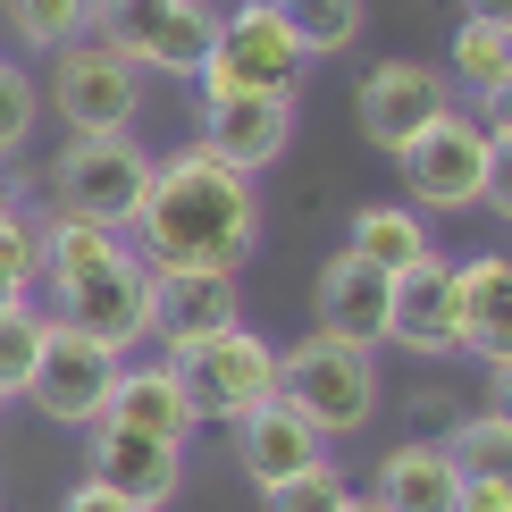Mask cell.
<instances>
[{
  "mask_svg": "<svg viewBox=\"0 0 512 512\" xmlns=\"http://www.w3.org/2000/svg\"><path fill=\"white\" fill-rule=\"evenodd\" d=\"M126 236L152 269H244L261 244V194L244 168L210 160L194 143L177 160H152V185H143Z\"/></svg>",
  "mask_w": 512,
  "mask_h": 512,
  "instance_id": "1",
  "label": "cell"
},
{
  "mask_svg": "<svg viewBox=\"0 0 512 512\" xmlns=\"http://www.w3.org/2000/svg\"><path fill=\"white\" fill-rule=\"evenodd\" d=\"M277 395L294 403V412L311 420L319 437H361L378 420V353L345 345V336H303V345L277 353Z\"/></svg>",
  "mask_w": 512,
  "mask_h": 512,
  "instance_id": "2",
  "label": "cell"
},
{
  "mask_svg": "<svg viewBox=\"0 0 512 512\" xmlns=\"http://www.w3.org/2000/svg\"><path fill=\"white\" fill-rule=\"evenodd\" d=\"M303 42H294L286 9L277 0H236V9H219V42H210V59L194 68L202 101H236V93H294L303 84Z\"/></svg>",
  "mask_w": 512,
  "mask_h": 512,
  "instance_id": "3",
  "label": "cell"
},
{
  "mask_svg": "<svg viewBox=\"0 0 512 512\" xmlns=\"http://www.w3.org/2000/svg\"><path fill=\"white\" fill-rule=\"evenodd\" d=\"M395 168H403L412 210H479L487 194H496V177H504V143L487 135V118L445 110L420 143L395 152Z\"/></svg>",
  "mask_w": 512,
  "mask_h": 512,
  "instance_id": "4",
  "label": "cell"
},
{
  "mask_svg": "<svg viewBox=\"0 0 512 512\" xmlns=\"http://www.w3.org/2000/svg\"><path fill=\"white\" fill-rule=\"evenodd\" d=\"M160 370L177 378V395L194 403V420H219V429L277 395V345H261L244 319L219 328V336H202V345H168Z\"/></svg>",
  "mask_w": 512,
  "mask_h": 512,
  "instance_id": "5",
  "label": "cell"
},
{
  "mask_svg": "<svg viewBox=\"0 0 512 512\" xmlns=\"http://www.w3.org/2000/svg\"><path fill=\"white\" fill-rule=\"evenodd\" d=\"M93 42L152 76H194L219 42V9L210 0H93Z\"/></svg>",
  "mask_w": 512,
  "mask_h": 512,
  "instance_id": "6",
  "label": "cell"
},
{
  "mask_svg": "<svg viewBox=\"0 0 512 512\" xmlns=\"http://www.w3.org/2000/svg\"><path fill=\"white\" fill-rule=\"evenodd\" d=\"M118 370L126 361L101 345V336L68 328V319H42V361L26 378V403L42 420H59V429H93V420L110 412V395H118Z\"/></svg>",
  "mask_w": 512,
  "mask_h": 512,
  "instance_id": "7",
  "label": "cell"
},
{
  "mask_svg": "<svg viewBox=\"0 0 512 512\" xmlns=\"http://www.w3.org/2000/svg\"><path fill=\"white\" fill-rule=\"evenodd\" d=\"M51 110L68 135H126L143 110V68L84 34L68 51H51Z\"/></svg>",
  "mask_w": 512,
  "mask_h": 512,
  "instance_id": "8",
  "label": "cell"
},
{
  "mask_svg": "<svg viewBox=\"0 0 512 512\" xmlns=\"http://www.w3.org/2000/svg\"><path fill=\"white\" fill-rule=\"evenodd\" d=\"M152 185V152L135 135H68V152L51 160V210H84V219L126 227Z\"/></svg>",
  "mask_w": 512,
  "mask_h": 512,
  "instance_id": "9",
  "label": "cell"
},
{
  "mask_svg": "<svg viewBox=\"0 0 512 512\" xmlns=\"http://www.w3.org/2000/svg\"><path fill=\"white\" fill-rule=\"evenodd\" d=\"M59 294V311L51 319H68V328H84V336H101L118 361L152 336V261L143 252H126V261H101V269H84V277H68V286H51Z\"/></svg>",
  "mask_w": 512,
  "mask_h": 512,
  "instance_id": "10",
  "label": "cell"
},
{
  "mask_svg": "<svg viewBox=\"0 0 512 512\" xmlns=\"http://www.w3.org/2000/svg\"><path fill=\"white\" fill-rule=\"evenodd\" d=\"M445 110H454V84H445V68H429V59H378V68L361 76V93H353L361 143H378V152L420 143Z\"/></svg>",
  "mask_w": 512,
  "mask_h": 512,
  "instance_id": "11",
  "label": "cell"
},
{
  "mask_svg": "<svg viewBox=\"0 0 512 512\" xmlns=\"http://www.w3.org/2000/svg\"><path fill=\"white\" fill-rule=\"evenodd\" d=\"M93 471L84 479H101L110 496H126L135 512H168L177 504V487H185V445H160V437H135V429H118V420H93Z\"/></svg>",
  "mask_w": 512,
  "mask_h": 512,
  "instance_id": "12",
  "label": "cell"
},
{
  "mask_svg": "<svg viewBox=\"0 0 512 512\" xmlns=\"http://www.w3.org/2000/svg\"><path fill=\"white\" fill-rule=\"evenodd\" d=\"M294 143V93H236V101H202V152L261 177L286 160Z\"/></svg>",
  "mask_w": 512,
  "mask_h": 512,
  "instance_id": "13",
  "label": "cell"
},
{
  "mask_svg": "<svg viewBox=\"0 0 512 512\" xmlns=\"http://www.w3.org/2000/svg\"><path fill=\"white\" fill-rule=\"evenodd\" d=\"M236 269H152V336L168 345H202V336L236 328Z\"/></svg>",
  "mask_w": 512,
  "mask_h": 512,
  "instance_id": "14",
  "label": "cell"
},
{
  "mask_svg": "<svg viewBox=\"0 0 512 512\" xmlns=\"http://www.w3.org/2000/svg\"><path fill=\"white\" fill-rule=\"evenodd\" d=\"M445 84L479 101V118H487L496 143L512 135V126H504V101H512V17L504 9H471V17H462L454 51H445Z\"/></svg>",
  "mask_w": 512,
  "mask_h": 512,
  "instance_id": "15",
  "label": "cell"
},
{
  "mask_svg": "<svg viewBox=\"0 0 512 512\" xmlns=\"http://www.w3.org/2000/svg\"><path fill=\"white\" fill-rule=\"evenodd\" d=\"M227 437H236V462H244L252 487H277V479L311 471V462H328V437H319L286 395H269V403H252L244 420H227Z\"/></svg>",
  "mask_w": 512,
  "mask_h": 512,
  "instance_id": "16",
  "label": "cell"
},
{
  "mask_svg": "<svg viewBox=\"0 0 512 512\" xmlns=\"http://www.w3.org/2000/svg\"><path fill=\"white\" fill-rule=\"evenodd\" d=\"M387 345L420 353V361L454 353V269H445L437 252L387 277Z\"/></svg>",
  "mask_w": 512,
  "mask_h": 512,
  "instance_id": "17",
  "label": "cell"
},
{
  "mask_svg": "<svg viewBox=\"0 0 512 512\" xmlns=\"http://www.w3.org/2000/svg\"><path fill=\"white\" fill-rule=\"evenodd\" d=\"M454 353H479L487 370L512 361V261L471 252L454 269Z\"/></svg>",
  "mask_w": 512,
  "mask_h": 512,
  "instance_id": "18",
  "label": "cell"
},
{
  "mask_svg": "<svg viewBox=\"0 0 512 512\" xmlns=\"http://www.w3.org/2000/svg\"><path fill=\"white\" fill-rule=\"evenodd\" d=\"M319 336H345L361 353L387 345V269L361 261V252H336L319 269Z\"/></svg>",
  "mask_w": 512,
  "mask_h": 512,
  "instance_id": "19",
  "label": "cell"
},
{
  "mask_svg": "<svg viewBox=\"0 0 512 512\" xmlns=\"http://www.w3.org/2000/svg\"><path fill=\"white\" fill-rule=\"evenodd\" d=\"M101 420H118V429H135V437H160V445H194V429H202L194 403L177 395V378H168L160 361H126Z\"/></svg>",
  "mask_w": 512,
  "mask_h": 512,
  "instance_id": "20",
  "label": "cell"
},
{
  "mask_svg": "<svg viewBox=\"0 0 512 512\" xmlns=\"http://www.w3.org/2000/svg\"><path fill=\"white\" fill-rule=\"evenodd\" d=\"M126 227H110V219H84V210H42L34 219V261H42V277L51 286H68V277H84V269H101V261H126Z\"/></svg>",
  "mask_w": 512,
  "mask_h": 512,
  "instance_id": "21",
  "label": "cell"
},
{
  "mask_svg": "<svg viewBox=\"0 0 512 512\" xmlns=\"http://www.w3.org/2000/svg\"><path fill=\"white\" fill-rule=\"evenodd\" d=\"M454 462H445L437 437H403L387 462H378V512H454Z\"/></svg>",
  "mask_w": 512,
  "mask_h": 512,
  "instance_id": "22",
  "label": "cell"
},
{
  "mask_svg": "<svg viewBox=\"0 0 512 512\" xmlns=\"http://www.w3.org/2000/svg\"><path fill=\"white\" fill-rule=\"evenodd\" d=\"M345 252H361V261H378V269H412V261H429V210H403V202H370V210H353V236Z\"/></svg>",
  "mask_w": 512,
  "mask_h": 512,
  "instance_id": "23",
  "label": "cell"
},
{
  "mask_svg": "<svg viewBox=\"0 0 512 512\" xmlns=\"http://www.w3.org/2000/svg\"><path fill=\"white\" fill-rule=\"evenodd\" d=\"M277 9H286V26H294V42H303V59L353 51L361 26H370V9H361V0H277Z\"/></svg>",
  "mask_w": 512,
  "mask_h": 512,
  "instance_id": "24",
  "label": "cell"
},
{
  "mask_svg": "<svg viewBox=\"0 0 512 512\" xmlns=\"http://www.w3.org/2000/svg\"><path fill=\"white\" fill-rule=\"evenodd\" d=\"M9 34L34 59H51V51H68V42L93 34V0H9Z\"/></svg>",
  "mask_w": 512,
  "mask_h": 512,
  "instance_id": "25",
  "label": "cell"
},
{
  "mask_svg": "<svg viewBox=\"0 0 512 512\" xmlns=\"http://www.w3.org/2000/svg\"><path fill=\"white\" fill-rule=\"evenodd\" d=\"M437 445H445L454 471H512V412H504V403H487V412L454 420Z\"/></svg>",
  "mask_w": 512,
  "mask_h": 512,
  "instance_id": "26",
  "label": "cell"
},
{
  "mask_svg": "<svg viewBox=\"0 0 512 512\" xmlns=\"http://www.w3.org/2000/svg\"><path fill=\"white\" fill-rule=\"evenodd\" d=\"M345 504H353V479L336 462H311V471L261 487V512H345Z\"/></svg>",
  "mask_w": 512,
  "mask_h": 512,
  "instance_id": "27",
  "label": "cell"
},
{
  "mask_svg": "<svg viewBox=\"0 0 512 512\" xmlns=\"http://www.w3.org/2000/svg\"><path fill=\"white\" fill-rule=\"evenodd\" d=\"M34 361H42V311H0V403L9 395H26V378H34Z\"/></svg>",
  "mask_w": 512,
  "mask_h": 512,
  "instance_id": "28",
  "label": "cell"
},
{
  "mask_svg": "<svg viewBox=\"0 0 512 512\" xmlns=\"http://www.w3.org/2000/svg\"><path fill=\"white\" fill-rule=\"evenodd\" d=\"M34 76L26 68H9V59H0V160H17L26 152V135H34Z\"/></svg>",
  "mask_w": 512,
  "mask_h": 512,
  "instance_id": "29",
  "label": "cell"
},
{
  "mask_svg": "<svg viewBox=\"0 0 512 512\" xmlns=\"http://www.w3.org/2000/svg\"><path fill=\"white\" fill-rule=\"evenodd\" d=\"M0 277L17 294L42 286V261H34V210H0Z\"/></svg>",
  "mask_w": 512,
  "mask_h": 512,
  "instance_id": "30",
  "label": "cell"
},
{
  "mask_svg": "<svg viewBox=\"0 0 512 512\" xmlns=\"http://www.w3.org/2000/svg\"><path fill=\"white\" fill-rule=\"evenodd\" d=\"M454 512H512V471H462Z\"/></svg>",
  "mask_w": 512,
  "mask_h": 512,
  "instance_id": "31",
  "label": "cell"
},
{
  "mask_svg": "<svg viewBox=\"0 0 512 512\" xmlns=\"http://www.w3.org/2000/svg\"><path fill=\"white\" fill-rule=\"evenodd\" d=\"M59 512H135V504H126V496H110L101 479H84V487H68V504H59Z\"/></svg>",
  "mask_w": 512,
  "mask_h": 512,
  "instance_id": "32",
  "label": "cell"
},
{
  "mask_svg": "<svg viewBox=\"0 0 512 512\" xmlns=\"http://www.w3.org/2000/svg\"><path fill=\"white\" fill-rule=\"evenodd\" d=\"M26 194H42V185H26V177H9V160H0V210H26Z\"/></svg>",
  "mask_w": 512,
  "mask_h": 512,
  "instance_id": "33",
  "label": "cell"
},
{
  "mask_svg": "<svg viewBox=\"0 0 512 512\" xmlns=\"http://www.w3.org/2000/svg\"><path fill=\"white\" fill-rule=\"evenodd\" d=\"M17 303H26V294H17V286H9V277H0V311H17Z\"/></svg>",
  "mask_w": 512,
  "mask_h": 512,
  "instance_id": "34",
  "label": "cell"
},
{
  "mask_svg": "<svg viewBox=\"0 0 512 512\" xmlns=\"http://www.w3.org/2000/svg\"><path fill=\"white\" fill-rule=\"evenodd\" d=\"M345 512H378V504H370V496H353V504H345Z\"/></svg>",
  "mask_w": 512,
  "mask_h": 512,
  "instance_id": "35",
  "label": "cell"
},
{
  "mask_svg": "<svg viewBox=\"0 0 512 512\" xmlns=\"http://www.w3.org/2000/svg\"><path fill=\"white\" fill-rule=\"evenodd\" d=\"M462 9H504V0H462Z\"/></svg>",
  "mask_w": 512,
  "mask_h": 512,
  "instance_id": "36",
  "label": "cell"
}]
</instances>
